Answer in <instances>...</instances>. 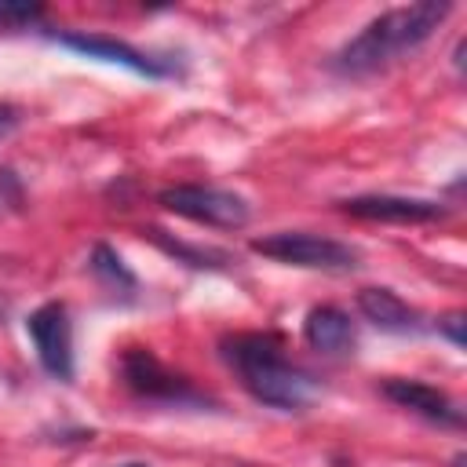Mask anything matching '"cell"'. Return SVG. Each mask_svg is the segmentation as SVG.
I'll list each match as a JSON object with an SVG mask.
<instances>
[{
    "instance_id": "cell-4",
    "label": "cell",
    "mask_w": 467,
    "mask_h": 467,
    "mask_svg": "<svg viewBox=\"0 0 467 467\" xmlns=\"http://www.w3.org/2000/svg\"><path fill=\"white\" fill-rule=\"evenodd\" d=\"M157 204H164L168 212H175L182 219L219 226V230H241L252 219V208L241 193L219 190V186H201V182H175L157 193Z\"/></svg>"
},
{
    "instance_id": "cell-15",
    "label": "cell",
    "mask_w": 467,
    "mask_h": 467,
    "mask_svg": "<svg viewBox=\"0 0 467 467\" xmlns=\"http://www.w3.org/2000/svg\"><path fill=\"white\" fill-rule=\"evenodd\" d=\"M463 314L460 310H452V314H445V317H438V332L441 336H449V343L452 347H463Z\"/></svg>"
},
{
    "instance_id": "cell-3",
    "label": "cell",
    "mask_w": 467,
    "mask_h": 467,
    "mask_svg": "<svg viewBox=\"0 0 467 467\" xmlns=\"http://www.w3.org/2000/svg\"><path fill=\"white\" fill-rule=\"evenodd\" d=\"M252 252L266 255V259H277V263H288V266L328 270V274L354 270L358 259H361L358 248H350L336 237H325V234H306V230H277V234H266V237H255Z\"/></svg>"
},
{
    "instance_id": "cell-14",
    "label": "cell",
    "mask_w": 467,
    "mask_h": 467,
    "mask_svg": "<svg viewBox=\"0 0 467 467\" xmlns=\"http://www.w3.org/2000/svg\"><path fill=\"white\" fill-rule=\"evenodd\" d=\"M44 7L40 4H26V0H0V29H22L40 22Z\"/></svg>"
},
{
    "instance_id": "cell-1",
    "label": "cell",
    "mask_w": 467,
    "mask_h": 467,
    "mask_svg": "<svg viewBox=\"0 0 467 467\" xmlns=\"http://www.w3.org/2000/svg\"><path fill=\"white\" fill-rule=\"evenodd\" d=\"M219 347H223V361L237 372L241 387L270 409L303 412L321 394L317 379L306 368L292 365L281 350V339L270 332H237L226 336Z\"/></svg>"
},
{
    "instance_id": "cell-10",
    "label": "cell",
    "mask_w": 467,
    "mask_h": 467,
    "mask_svg": "<svg viewBox=\"0 0 467 467\" xmlns=\"http://www.w3.org/2000/svg\"><path fill=\"white\" fill-rule=\"evenodd\" d=\"M358 310L365 321H372L383 332H416L420 328V314L398 292L379 288V285H368L358 292Z\"/></svg>"
},
{
    "instance_id": "cell-6",
    "label": "cell",
    "mask_w": 467,
    "mask_h": 467,
    "mask_svg": "<svg viewBox=\"0 0 467 467\" xmlns=\"http://www.w3.org/2000/svg\"><path fill=\"white\" fill-rule=\"evenodd\" d=\"M26 332L36 347L44 372L69 383L73 379V325L62 303H44L26 317Z\"/></svg>"
},
{
    "instance_id": "cell-12",
    "label": "cell",
    "mask_w": 467,
    "mask_h": 467,
    "mask_svg": "<svg viewBox=\"0 0 467 467\" xmlns=\"http://www.w3.org/2000/svg\"><path fill=\"white\" fill-rule=\"evenodd\" d=\"M91 274H95L102 285L117 288V292H131V288H135V274L124 266V259H120L109 244H95V248H91Z\"/></svg>"
},
{
    "instance_id": "cell-17",
    "label": "cell",
    "mask_w": 467,
    "mask_h": 467,
    "mask_svg": "<svg viewBox=\"0 0 467 467\" xmlns=\"http://www.w3.org/2000/svg\"><path fill=\"white\" fill-rule=\"evenodd\" d=\"M124 467H146V463H124Z\"/></svg>"
},
{
    "instance_id": "cell-16",
    "label": "cell",
    "mask_w": 467,
    "mask_h": 467,
    "mask_svg": "<svg viewBox=\"0 0 467 467\" xmlns=\"http://www.w3.org/2000/svg\"><path fill=\"white\" fill-rule=\"evenodd\" d=\"M22 124V109L15 102H0V139H7Z\"/></svg>"
},
{
    "instance_id": "cell-13",
    "label": "cell",
    "mask_w": 467,
    "mask_h": 467,
    "mask_svg": "<svg viewBox=\"0 0 467 467\" xmlns=\"http://www.w3.org/2000/svg\"><path fill=\"white\" fill-rule=\"evenodd\" d=\"M153 244H161L168 255H175L179 263H190V266H226L230 255L226 252H212V248H193V244H182V241H171L164 237V230H150Z\"/></svg>"
},
{
    "instance_id": "cell-7",
    "label": "cell",
    "mask_w": 467,
    "mask_h": 467,
    "mask_svg": "<svg viewBox=\"0 0 467 467\" xmlns=\"http://www.w3.org/2000/svg\"><path fill=\"white\" fill-rule=\"evenodd\" d=\"M339 212L354 215V219H368V223H398V226H412V223H438L449 215V208L441 201H423V197H398V193H361V197H347L339 201Z\"/></svg>"
},
{
    "instance_id": "cell-8",
    "label": "cell",
    "mask_w": 467,
    "mask_h": 467,
    "mask_svg": "<svg viewBox=\"0 0 467 467\" xmlns=\"http://www.w3.org/2000/svg\"><path fill=\"white\" fill-rule=\"evenodd\" d=\"M55 44L77 51V55H88V58H102V62H113V66H124L139 77H171V62L164 58H153L124 40H113V36H102V33H51Z\"/></svg>"
},
{
    "instance_id": "cell-11",
    "label": "cell",
    "mask_w": 467,
    "mask_h": 467,
    "mask_svg": "<svg viewBox=\"0 0 467 467\" xmlns=\"http://www.w3.org/2000/svg\"><path fill=\"white\" fill-rule=\"evenodd\" d=\"M303 339L321 354H347L354 347V321L339 306H314L303 321Z\"/></svg>"
},
{
    "instance_id": "cell-9",
    "label": "cell",
    "mask_w": 467,
    "mask_h": 467,
    "mask_svg": "<svg viewBox=\"0 0 467 467\" xmlns=\"http://www.w3.org/2000/svg\"><path fill=\"white\" fill-rule=\"evenodd\" d=\"M379 390H383V398L394 401L398 409H409V412H416V416H423V420H431V423H441V427H460V423H463V412L456 409V401H452L445 390L431 387V383L405 379V376H390V379L379 383Z\"/></svg>"
},
{
    "instance_id": "cell-5",
    "label": "cell",
    "mask_w": 467,
    "mask_h": 467,
    "mask_svg": "<svg viewBox=\"0 0 467 467\" xmlns=\"http://www.w3.org/2000/svg\"><path fill=\"white\" fill-rule=\"evenodd\" d=\"M120 376L139 398H150V401H168V405H204L208 401L186 376L164 368V361L150 347H128L120 358Z\"/></svg>"
},
{
    "instance_id": "cell-2",
    "label": "cell",
    "mask_w": 467,
    "mask_h": 467,
    "mask_svg": "<svg viewBox=\"0 0 467 467\" xmlns=\"http://www.w3.org/2000/svg\"><path fill=\"white\" fill-rule=\"evenodd\" d=\"M449 15H452V4H445V0H420V4H409V7H390V11L376 15L358 36H350L336 51L332 66L343 77L379 73L383 66H390L401 55L427 44Z\"/></svg>"
}]
</instances>
